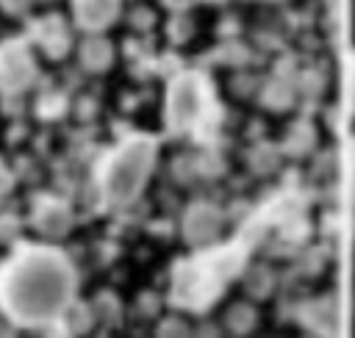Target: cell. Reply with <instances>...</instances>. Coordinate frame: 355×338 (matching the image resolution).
Masks as SVG:
<instances>
[{"mask_svg": "<svg viewBox=\"0 0 355 338\" xmlns=\"http://www.w3.org/2000/svg\"><path fill=\"white\" fill-rule=\"evenodd\" d=\"M78 274L55 247H28L0 272V299L11 319L25 327L58 321L75 299Z\"/></svg>", "mask_w": 355, "mask_h": 338, "instance_id": "obj_1", "label": "cell"}, {"mask_svg": "<svg viewBox=\"0 0 355 338\" xmlns=\"http://www.w3.org/2000/svg\"><path fill=\"white\" fill-rule=\"evenodd\" d=\"M155 147L150 139H128L105 163L103 169V194L108 202L122 205L133 199L147 180Z\"/></svg>", "mask_w": 355, "mask_h": 338, "instance_id": "obj_2", "label": "cell"}, {"mask_svg": "<svg viewBox=\"0 0 355 338\" xmlns=\"http://www.w3.org/2000/svg\"><path fill=\"white\" fill-rule=\"evenodd\" d=\"M36 61L25 42H6L0 44V89L14 94L33 83Z\"/></svg>", "mask_w": 355, "mask_h": 338, "instance_id": "obj_3", "label": "cell"}, {"mask_svg": "<svg viewBox=\"0 0 355 338\" xmlns=\"http://www.w3.org/2000/svg\"><path fill=\"white\" fill-rule=\"evenodd\" d=\"M119 14V0H75V17L86 30H103Z\"/></svg>", "mask_w": 355, "mask_h": 338, "instance_id": "obj_4", "label": "cell"}, {"mask_svg": "<svg viewBox=\"0 0 355 338\" xmlns=\"http://www.w3.org/2000/svg\"><path fill=\"white\" fill-rule=\"evenodd\" d=\"M14 330H17V321L11 319V313L6 310V305L0 299V338H14Z\"/></svg>", "mask_w": 355, "mask_h": 338, "instance_id": "obj_5", "label": "cell"}, {"mask_svg": "<svg viewBox=\"0 0 355 338\" xmlns=\"http://www.w3.org/2000/svg\"><path fill=\"white\" fill-rule=\"evenodd\" d=\"M347 94H349V111L355 114V55L349 61V80H347Z\"/></svg>", "mask_w": 355, "mask_h": 338, "instance_id": "obj_6", "label": "cell"}, {"mask_svg": "<svg viewBox=\"0 0 355 338\" xmlns=\"http://www.w3.org/2000/svg\"><path fill=\"white\" fill-rule=\"evenodd\" d=\"M349 188H352V199H355V139L349 144Z\"/></svg>", "mask_w": 355, "mask_h": 338, "instance_id": "obj_7", "label": "cell"}, {"mask_svg": "<svg viewBox=\"0 0 355 338\" xmlns=\"http://www.w3.org/2000/svg\"><path fill=\"white\" fill-rule=\"evenodd\" d=\"M0 3H3L8 11H17V14L25 11V6H28V0H0Z\"/></svg>", "mask_w": 355, "mask_h": 338, "instance_id": "obj_8", "label": "cell"}]
</instances>
